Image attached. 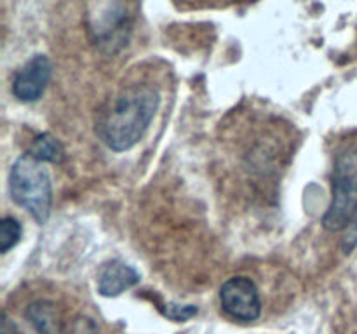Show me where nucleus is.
Wrapping results in <instances>:
<instances>
[{
    "mask_svg": "<svg viewBox=\"0 0 357 334\" xmlns=\"http://www.w3.org/2000/svg\"><path fill=\"white\" fill-rule=\"evenodd\" d=\"M160 104V94L145 82L129 84L101 106L96 134L112 152L135 148L149 131Z\"/></svg>",
    "mask_w": 357,
    "mask_h": 334,
    "instance_id": "1",
    "label": "nucleus"
},
{
    "mask_svg": "<svg viewBox=\"0 0 357 334\" xmlns=\"http://www.w3.org/2000/svg\"><path fill=\"white\" fill-rule=\"evenodd\" d=\"M10 198L26 209L38 225H45L52 209V181L45 162L30 153L21 155L9 173Z\"/></svg>",
    "mask_w": 357,
    "mask_h": 334,
    "instance_id": "2",
    "label": "nucleus"
},
{
    "mask_svg": "<svg viewBox=\"0 0 357 334\" xmlns=\"http://www.w3.org/2000/svg\"><path fill=\"white\" fill-rule=\"evenodd\" d=\"M357 214V146L342 150L335 159L331 202L323 218L328 232H342Z\"/></svg>",
    "mask_w": 357,
    "mask_h": 334,
    "instance_id": "3",
    "label": "nucleus"
},
{
    "mask_svg": "<svg viewBox=\"0 0 357 334\" xmlns=\"http://www.w3.org/2000/svg\"><path fill=\"white\" fill-rule=\"evenodd\" d=\"M89 31L98 47L107 54L121 51L131 33V17L121 0H105L89 14Z\"/></svg>",
    "mask_w": 357,
    "mask_h": 334,
    "instance_id": "4",
    "label": "nucleus"
},
{
    "mask_svg": "<svg viewBox=\"0 0 357 334\" xmlns=\"http://www.w3.org/2000/svg\"><path fill=\"white\" fill-rule=\"evenodd\" d=\"M223 312L241 322H253L261 313L260 292L257 284L248 277H232L220 289Z\"/></svg>",
    "mask_w": 357,
    "mask_h": 334,
    "instance_id": "5",
    "label": "nucleus"
},
{
    "mask_svg": "<svg viewBox=\"0 0 357 334\" xmlns=\"http://www.w3.org/2000/svg\"><path fill=\"white\" fill-rule=\"evenodd\" d=\"M52 65L45 54H35L21 66L13 79V96L21 103H35L47 89Z\"/></svg>",
    "mask_w": 357,
    "mask_h": 334,
    "instance_id": "6",
    "label": "nucleus"
},
{
    "mask_svg": "<svg viewBox=\"0 0 357 334\" xmlns=\"http://www.w3.org/2000/svg\"><path fill=\"white\" fill-rule=\"evenodd\" d=\"M139 282V273L122 261L103 264L98 273V291L105 298H117Z\"/></svg>",
    "mask_w": 357,
    "mask_h": 334,
    "instance_id": "7",
    "label": "nucleus"
},
{
    "mask_svg": "<svg viewBox=\"0 0 357 334\" xmlns=\"http://www.w3.org/2000/svg\"><path fill=\"white\" fill-rule=\"evenodd\" d=\"M24 317L38 334H58V312L49 301H35L24 310Z\"/></svg>",
    "mask_w": 357,
    "mask_h": 334,
    "instance_id": "8",
    "label": "nucleus"
},
{
    "mask_svg": "<svg viewBox=\"0 0 357 334\" xmlns=\"http://www.w3.org/2000/svg\"><path fill=\"white\" fill-rule=\"evenodd\" d=\"M30 155L38 159L40 162L49 164H61L63 157H65V150H63L61 143L51 134V132H42L33 139L30 146Z\"/></svg>",
    "mask_w": 357,
    "mask_h": 334,
    "instance_id": "9",
    "label": "nucleus"
},
{
    "mask_svg": "<svg viewBox=\"0 0 357 334\" xmlns=\"http://www.w3.org/2000/svg\"><path fill=\"white\" fill-rule=\"evenodd\" d=\"M23 237V226L13 216H6L0 221V253L6 254L17 246V242Z\"/></svg>",
    "mask_w": 357,
    "mask_h": 334,
    "instance_id": "10",
    "label": "nucleus"
},
{
    "mask_svg": "<svg viewBox=\"0 0 357 334\" xmlns=\"http://www.w3.org/2000/svg\"><path fill=\"white\" fill-rule=\"evenodd\" d=\"M157 308L160 310L164 317L174 322H185L197 315L199 308L195 305H176V303H157Z\"/></svg>",
    "mask_w": 357,
    "mask_h": 334,
    "instance_id": "11",
    "label": "nucleus"
},
{
    "mask_svg": "<svg viewBox=\"0 0 357 334\" xmlns=\"http://www.w3.org/2000/svg\"><path fill=\"white\" fill-rule=\"evenodd\" d=\"M357 246V221H352L347 226V233H345L344 240H342V249L345 254L352 253V249Z\"/></svg>",
    "mask_w": 357,
    "mask_h": 334,
    "instance_id": "12",
    "label": "nucleus"
},
{
    "mask_svg": "<svg viewBox=\"0 0 357 334\" xmlns=\"http://www.w3.org/2000/svg\"><path fill=\"white\" fill-rule=\"evenodd\" d=\"M96 324L87 317H80L79 320H75V327H73L75 334H96Z\"/></svg>",
    "mask_w": 357,
    "mask_h": 334,
    "instance_id": "13",
    "label": "nucleus"
},
{
    "mask_svg": "<svg viewBox=\"0 0 357 334\" xmlns=\"http://www.w3.org/2000/svg\"><path fill=\"white\" fill-rule=\"evenodd\" d=\"M17 327L13 320L9 319L7 312L2 313V326H0V334H16Z\"/></svg>",
    "mask_w": 357,
    "mask_h": 334,
    "instance_id": "14",
    "label": "nucleus"
}]
</instances>
